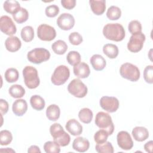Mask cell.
I'll return each mask as SVG.
<instances>
[{
  "instance_id": "6da1fadb",
  "label": "cell",
  "mask_w": 153,
  "mask_h": 153,
  "mask_svg": "<svg viewBox=\"0 0 153 153\" xmlns=\"http://www.w3.org/2000/svg\"><path fill=\"white\" fill-rule=\"evenodd\" d=\"M103 34L108 39L119 42L124 39L126 32L121 24L108 23L103 27Z\"/></svg>"
},
{
  "instance_id": "7a4b0ae2",
  "label": "cell",
  "mask_w": 153,
  "mask_h": 153,
  "mask_svg": "<svg viewBox=\"0 0 153 153\" xmlns=\"http://www.w3.org/2000/svg\"><path fill=\"white\" fill-rule=\"evenodd\" d=\"M50 132L54 141L59 146H66L70 143V136L63 130L60 124L54 123L52 124L50 127Z\"/></svg>"
},
{
  "instance_id": "3957f363",
  "label": "cell",
  "mask_w": 153,
  "mask_h": 153,
  "mask_svg": "<svg viewBox=\"0 0 153 153\" xmlns=\"http://www.w3.org/2000/svg\"><path fill=\"white\" fill-rule=\"evenodd\" d=\"M25 84L29 89L36 88L40 84L38 71L32 66H26L23 70Z\"/></svg>"
},
{
  "instance_id": "277c9868",
  "label": "cell",
  "mask_w": 153,
  "mask_h": 153,
  "mask_svg": "<svg viewBox=\"0 0 153 153\" xmlns=\"http://www.w3.org/2000/svg\"><path fill=\"white\" fill-rule=\"evenodd\" d=\"M95 124L100 128L105 130L109 135H111L114 132V125L111 117L108 113L99 112L96 115Z\"/></svg>"
},
{
  "instance_id": "5b68a950",
  "label": "cell",
  "mask_w": 153,
  "mask_h": 153,
  "mask_svg": "<svg viewBox=\"0 0 153 153\" xmlns=\"http://www.w3.org/2000/svg\"><path fill=\"white\" fill-rule=\"evenodd\" d=\"M121 76L133 82L137 81L140 78V71L136 66L130 63H124L121 65L120 69Z\"/></svg>"
},
{
  "instance_id": "8992f818",
  "label": "cell",
  "mask_w": 153,
  "mask_h": 153,
  "mask_svg": "<svg viewBox=\"0 0 153 153\" xmlns=\"http://www.w3.org/2000/svg\"><path fill=\"white\" fill-rule=\"evenodd\" d=\"M50 57V51L44 48H36L27 53L28 60L35 64H40L48 60Z\"/></svg>"
},
{
  "instance_id": "52a82bcc",
  "label": "cell",
  "mask_w": 153,
  "mask_h": 153,
  "mask_svg": "<svg viewBox=\"0 0 153 153\" xmlns=\"http://www.w3.org/2000/svg\"><path fill=\"white\" fill-rule=\"evenodd\" d=\"M69 76L70 71L69 68L66 66L60 65L54 69L51 78V81L54 85H60L66 82Z\"/></svg>"
},
{
  "instance_id": "ba28073f",
  "label": "cell",
  "mask_w": 153,
  "mask_h": 153,
  "mask_svg": "<svg viewBox=\"0 0 153 153\" xmlns=\"http://www.w3.org/2000/svg\"><path fill=\"white\" fill-rule=\"evenodd\" d=\"M68 90L70 94L78 98H82L87 94L88 89L87 86L79 79H74L68 86Z\"/></svg>"
},
{
  "instance_id": "9c48e42d",
  "label": "cell",
  "mask_w": 153,
  "mask_h": 153,
  "mask_svg": "<svg viewBox=\"0 0 153 153\" xmlns=\"http://www.w3.org/2000/svg\"><path fill=\"white\" fill-rule=\"evenodd\" d=\"M37 36L42 41H51L56 36L55 29L47 24H41L37 28Z\"/></svg>"
},
{
  "instance_id": "30bf717a",
  "label": "cell",
  "mask_w": 153,
  "mask_h": 153,
  "mask_svg": "<svg viewBox=\"0 0 153 153\" xmlns=\"http://www.w3.org/2000/svg\"><path fill=\"white\" fill-rule=\"evenodd\" d=\"M145 38V35L142 32L132 35L127 43L128 50L132 53H137L140 51L143 46Z\"/></svg>"
},
{
  "instance_id": "8fae6325",
  "label": "cell",
  "mask_w": 153,
  "mask_h": 153,
  "mask_svg": "<svg viewBox=\"0 0 153 153\" xmlns=\"http://www.w3.org/2000/svg\"><path fill=\"white\" fill-rule=\"evenodd\" d=\"M101 108L108 112H114L119 108V101L112 96H103L100 100Z\"/></svg>"
},
{
  "instance_id": "7c38bea8",
  "label": "cell",
  "mask_w": 153,
  "mask_h": 153,
  "mask_svg": "<svg viewBox=\"0 0 153 153\" xmlns=\"http://www.w3.org/2000/svg\"><path fill=\"white\" fill-rule=\"evenodd\" d=\"M0 29L5 34L11 36L16 33V26L13 20L8 16H2L0 18Z\"/></svg>"
},
{
  "instance_id": "4fadbf2b",
  "label": "cell",
  "mask_w": 153,
  "mask_h": 153,
  "mask_svg": "<svg viewBox=\"0 0 153 153\" xmlns=\"http://www.w3.org/2000/svg\"><path fill=\"white\" fill-rule=\"evenodd\" d=\"M57 26L62 30H68L72 29L75 25V19L69 13H62L57 19Z\"/></svg>"
},
{
  "instance_id": "5bb4252c",
  "label": "cell",
  "mask_w": 153,
  "mask_h": 153,
  "mask_svg": "<svg viewBox=\"0 0 153 153\" xmlns=\"http://www.w3.org/2000/svg\"><path fill=\"white\" fill-rule=\"evenodd\" d=\"M119 147L124 150H130L133 146V142L130 134L126 131H120L117 136Z\"/></svg>"
},
{
  "instance_id": "9a60e30c",
  "label": "cell",
  "mask_w": 153,
  "mask_h": 153,
  "mask_svg": "<svg viewBox=\"0 0 153 153\" xmlns=\"http://www.w3.org/2000/svg\"><path fill=\"white\" fill-rule=\"evenodd\" d=\"M13 113L17 116H23L27 110V104L25 100L19 99L14 102L12 106Z\"/></svg>"
},
{
  "instance_id": "2e32d148",
  "label": "cell",
  "mask_w": 153,
  "mask_h": 153,
  "mask_svg": "<svg viewBox=\"0 0 153 153\" xmlns=\"http://www.w3.org/2000/svg\"><path fill=\"white\" fill-rule=\"evenodd\" d=\"M73 71L75 75L79 78H86L90 74L89 66L84 62H80L75 66Z\"/></svg>"
},
{
  "instance_id": "e0dca14e",
  "label": "cell",
  "mask_w": 153,
  "mask_h": 153,
  "mask_svg": "<svg viewBox=\"0 0 153 153\" xmlns=\"http://www.w3.org/2000/svg\"><path fill=\"white\" fill-rule=\"evenodd\" d=\"M66 129L73 136L80 135L82 132L81 124L75 119L69 120L66 124Z\"/></svg>"
},
{
  "instance_id": "ac0fdd59",
  "label": "cell",
  "mask_w": 153,
  "mask_h": 153,
  "mask_svg": "<svg viewBox=\"0 0 153 153\" xmlns=\"http://www.w3.org/2000/svg\"><path fill=\"white\" fill-rule=\"evenodd\" d=\"M89 147V141L82 137H78L75 138L72 143L73 149L79 152H84L87 151Z\"/></svg>"
},
{
  "instance_id": "d6986e66",
  "label": "cell",
  "mask_w": 153,
  "mask_h": 153,
  "mask_svg": "<svg viewBox=\"0 0 153 153\" xmlns=\"http://www.w3.org/2000/svg\"><path fill=\"white\" fill-rule=\"evenodd\" d=\"M5 46L10 52H16L20 48L22 42L18 37L12 36L7 38L5 41Z\"/></svg>"
},
{
  "instance_id": "ffe728a7",
  "label": "cell",
  "mask_w": 153,
  "mask_h": 153,
  "mask_svg": "<svg viewBox=\"0 0 153 153\" xmlns=\"http://www.w3.org/2000/svg\"><path fill=\"white\" fill-rule=\"evenodd\" d=\"M92 67L96 71H102L106 66V62L104 57L100 54H94L90 60Z\"/></svg>"
},
{
  "instance_id": "44dd1931",
  "label": "cell",
  "mask_w": 153,
  "mask_h": 153,
  "mask_svg": "<svg viewBox=\"0 0 153 153\" xmlns=\"http://www.w3.org/2000/svg\"><path fill=\"white\" fill-rule=\"evenodd\" d=\"M134 139L138 142H143L147 139L149 137V131L148 129L144 127H136L131 133Z\"/></svg>"
},
{
  "instance_id": "7402d4cb",
  "label": "cell",
  "mask_w": 153,
  "mask_h": 153,
  "mask_svg": "<svg viewBox=\"0 0 153 153\" xmlns=\"http://www.w3.org/2000/svg\"><path fill=\"white\" fill-rule=\"evenodd\" d=\"M89 3L91 11L94 14L100 16L105 12L106 9V1L105 0H90Z\"/></svg>"
},
{
  "instance_id": "603a6c76",
  "label": "cell",
  "mask_w": 153,
  "mask_h": 153,
  "mask_svg": "<svg viewBox=\"0 0 153 153\" xmlns=\"http://www.w3.org/2000/svg\"><path fill=\"white\" fill-rule=\"evenodd\" d=\"M60 114V110L59 107L55 104H52L48 106L46 110V116L47 118L53 121H57Z\"/></svg>"
},
{
  "instance_id": "cb8c5ba5",
  "label": "cell",
  "mask_w": 153,
  "mask_h": 153,
  "mask_svg": "<svg viewBox=\"0 0 153 153\" xmlns=\"http://www.w3.org/2000/svg\"><path fill=\"white\" fill-rule=\"evenodd\" d=\"M4 9L8 13L11 14L12 15L17 13L21 8L20 4L16 0H7L4 3Z\"/></svg>"
},
{
  "instance_id": "d4e9b609",
  "label": "cell",
  "mask_w": 153,
  "mask_h": 153,
  "mask_svg": "<svg viewBox=\"0 0 153 153\" xmlns=\"http://www.w3.org/2000/svg\"><path fill=\"white\" fill-rule=\"evenodd\" d=\"M103 53L110 59H115L118 55V47L112 44H106L103 47Z\"/></svg>"
},
{
  "instance_id": "484cf974",
  "label": "cell",
  "mask_w": 153,
  "mask_h": 153,
  "mask_svg": "<svg viewBox=\"0 0 153 153\" xmlns=\"http://www.w3.org/2000/svg\"><path fill=\"white\" fill-rule=\"evenodd\" d=\"M30 103L32 108L36 111H41L45 107V100L39 95H33L30 99Z\"/></svg>"
},
{
  "instance_id": "4316f807",
  "label": "cell",
  "mask_w": 153,
  "mask_h": 153,
  "mask_svg": "<svg viewBox=\"0 0 153 153\" xmlns=\"http://www.w3.org/2000/svg\"><path fill=\"white\" fill-rule=\"evenodd\" d=\"M93 112L87 108L81 109L78 113V117L80 121L85 124L90 123L93 119Z\"/></svg>"
},
{
  "instance_id": "83f0119b",
  "label": "cell",
  "mask_w": 153,
  "mask_h": 153,
  "mask_svg": "<svg viewBox=\"0 0 153 153\" xmlns=\"http://www.w3.org/2000/svg\"><path fill=\"white\" fill-rule=\"evenodd\" d=\"M53 51L57 54H63L68 50L66 43L63 40H57L55 41L51 45Z\"/></svg>"
},
{
  "instance_id": "f1b7e54d",
  "label": "cell",
  "mask_w": 153,
  "mask_h": 153,
  "mask_svg": "<svg viewBox=\"0 0 153 153\" xmlns=\"http://www.w3.org/2000/svg\"><path fill=\"white\" fill-rule=\"evenodd\" d=\"M8 92L10 95L13 97L20 98L25 95V90L21 85L14 84L10 87Z\"/></svg>"
},
{
  "instance_id": "f546056e",
  "label": "cell",
  "mask_w": 153,
  "mask_h": 153,
  "mask_svg": "<svg viewBox=\"0 0 153 153\" xmlns=\"http://www.w3.org/2000/svg\"><path fill=\"white\" fill-rule=\"evenodd\" d=\"M13 17L17 23H23L28 19L29 13L26 9L21 7L17 13L13 15Z\"/></svg>"
},
{
  "instance_id": "4dcf8cb0",
  "label": "cell",
  "mask_w": 153,
  "mask_h": 153,
  "mask_svg": "<svg viewBox=\"0 0 153 153\" xmlns=\"http://www.w3.org/2000/svg\"><path fill=\"white\" fill-rule=\"evenodd\" d=\"M21 37L26 42L32 41L34 37V30L33 27L30 26H26L23 27L21 30Z\"/></svg>"
},
{
  "instance_id": "1f68e13d",
  "label": "cell",
  "mask_w": 153,
  "mask_h": 153,
  "mask_svg": "<svg viewBox=\"0 0 153 153\" xmlns=\"http://www.w3.org/2000/svg\"><path fill=\"white\" fill-rule=\"evenodd\" d=\"M4 76H5V80L8 82L12 83L18 80L19 74L18 71L16 68H11L6 70L4 74Z\"/></svg>"
},
{
  "instance_id": "d6a6232c",
  "label": "cell",
  "mask_w": 153,
  "mask_h": 153,
  "mask_svg": "<svg viewBox=\"0 0 153 153\" xmlns=\"http://www.w3.org/2000/svg\"><path fill=\"white\" fill-rule=\"evenodd\" d=\"M121 16V9L117 6H111L108 8L106 12L107 17L111 20H117Z\"/></svg>"
},
{
  "instance_id": "836d02e7",
  "label": "cell",
  "mask_w": 153,
  "mask_h": 153,
  "mask_svg": "<svg viewBox=\"0 0 153 153\" xmlns=\"http://www.w3.org/2000/svg\"><path fill=\"white\" fill-rule=\"evenodd\" d=\"M66 60L68 63L72 66H76L81 62V55L76 51H71L66 56Z\"/></svg>"
},
{
  "instance_id": "e575fe53",
  "label": "cell",
  "mask_w": 153,
  "mask_h": 153,
  "mask_svg": "<svg viewBox=\"0 0 153 153\" xmlns=\"http://www.w3.org/2000/svg\"><path fill=\"white\" fill-rule=\"evenodd\" d=\"M96 151L99 153H113L114 148L109 142H105L101 144H97L95 146Z\"/></svg>"
},
{
  "instance_id": "d590c367",
  "label": "cell",
  "mask_w": 153,
  "mask_h": 153,
  "mask_svg": "<svg viewBox=\"0 0 153 153\" xmlns=\"http://www.w3.org/2000/svg\"><path fill=\"white\" fill-rule=\"evenodd\" d=\"M44 149L47 153H59L60 152V146L54 141L46 142L44 145Z\"/></svg>"
},
{
  "instance_id": "8d00e7d4",
  "label": "cell",
  "mask_w": 153,
  "mask_h": 153,
  "mask_svg": "<svg viewBox=\"0 0 153 153\" xmlns=\"http://www.w3.org/2000/svg\"><path fill=\"white\" fill-rule=\"evenodd\" d=\"M13 140L11 133L7 130H1L0 132V143L1 145H7Z\"/></svg>"
},
{
  "instance_id": "74e56055",
  "label": "cell",
  "mask_w": 153,
  "mask_h": 153,
  "mask_svg": "<svg viewBox=\"0 0 153 153\" xmlns=\"http://www.w3.org/2000/svg\"><path fill=\"white\" fill-rule=\"evenodd\" d=\"M108 136L109 134L105 130L100 129L94 134V139L97 144H101L107 140Z\"/></svg>"
},
{
  "instance_id": "f35d334b",
  "label": "cell",
  "mask_w": 153,
  "mask_h": 153,
  "mask_svg": "<svg viewBox=\"0 0 153 153\" xmlns=\"http://www.w3.org/2000/svg\"><path fill=\"white\" fill-rule=\"evenodd\" d=\"M128 31L132 34L135 35L142 32V25L138 20L131 21L128 26Z\"/></svg>"
},
{
  "instance_id": "ab89813d",
  "label": "cell",
  "mask_w": 153,
  "mask_h": 153,
  "mask_svg": "<svg viewBox=\"0 0 153 153\" xmlns=\"http://www.w3.org/2000/svg\"><path fill=\"white\" fill-rule=\"evenodd\" d=\"M143 78L145 81L148 84L153 83V66L148 65L145 67L143 71Z\"/></svg>"
},
{
  "instance_id": "60d3db41",
  "label": "cell",
  "mask_w": 153,
  "mask_h": 153,
  "mask_svg": "<svg viewBox=\"0 0 153 153\" xmlns=\"http://www.w3.org/2000/svg\"><path fill=\"white\" fill-rule=\"evenodd\" d=\"M69 41L70 43L74 45H79L83 41L82 36L76 32H72L69 35Z\"/></svg>"
},
{
  "instance_id": "b9f144b4",
  "label": "cell",
  "mask_w": 153,
  "mask_h": 153,
  "mask_svg": "<svg viewBox=\"0 0 153 153\" xmlns=\"http://www.w3.org/2000/svg\"><path fill=\"white\" fill-rule=\"evenodd\" d=\"M45 14L48 17H54L59 13V8L56 5H50L46 7Z\"/></svg>"
},
{
  "instance_id": "7bdbcfd3",
  "label": "cell",
  "mask_w": 153,
  "mask_h": 153,
  "mask_svg": "<svg viewBox=\"0 0 153 153\" xmlns=\"http://www.w3.org/2000/svg\"><path fill=\"white\" fill-rule=\"evenodd\" d=\"M62 5L67 10H71L75 7L76 1L75 0H62Z\"/></svg>"
},
{
  "instance_id": "ee69618b",
  "label": "cell",
  "mask_w": 153,
  "mask_h": 153,
  "mask_svg": "<svg viewBox=\"0 0 153 153\" xmlns=\"http://www.w3.org/2000/svg\"><path fill=\"white\" fill-rule=\"evenodd\" d=\"M0 110L2 115L5 114L8 111V103L2 99H0Z\"/></svg>"
},
{
  "instance_id": "f6af8a7d",
  "label": "cell",
  "mask_w": 153,
  "mask_h": 153,
  "mask_svg": "<svg viewBox=\"0 0 153 153\" xmlns=\"http://www.w3.org/2000/svg\"><path fill=\"white\" fill-rule=\"evenodd\" d=\"M152 144H153L152 140H150V141L148 142L147 143H146L145 144L144 149L147 152L152 153Z\"/></svg>"
},
{
  "instance_id": "bcb514c9",
  "label": "cell",
  "mask_w": 153,
  "mask_h": 153,
  "mask_svg": "<svg viewBox=\"0 0 153 153\" xmlns=\"http://www.w3.org/2000/svg\"><path fill=\"white\" fill-rule=\"evenodd\" d=\"M27 152L29 153L32 152H41V150L39 149V148L36 145H32L29 147V148L27 150Z\"/></svg>"
}]
</instances>
